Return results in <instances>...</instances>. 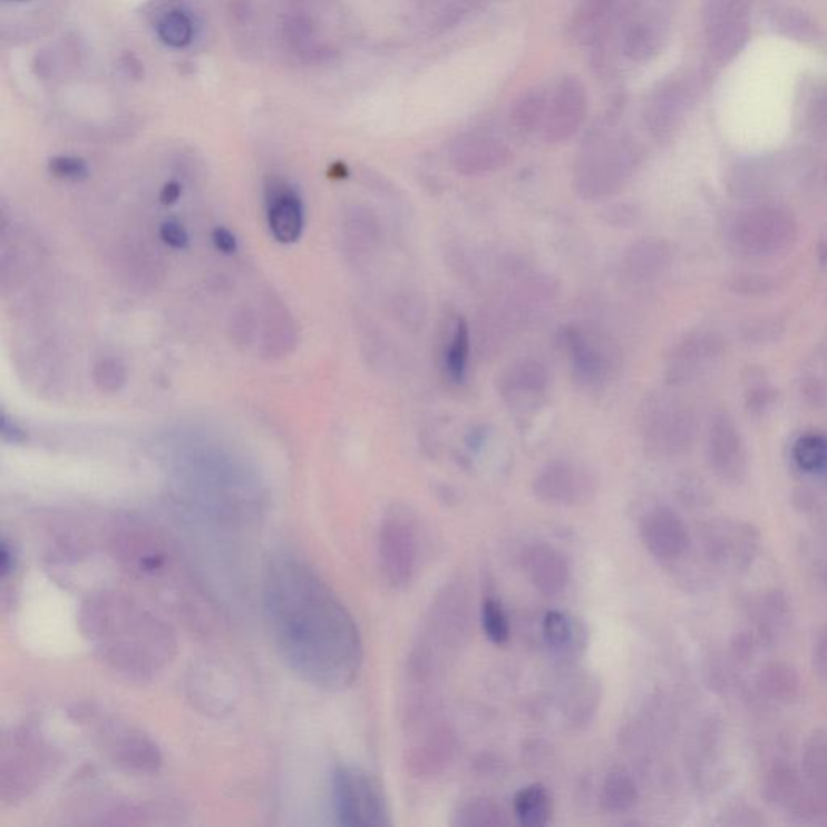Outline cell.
Returning a JSON list of instances; mask_svg holds the SVG:
<instances>
[{"label": "cell", "mask_w": 827, "mask_h": 827, "mask_svg": "<svg viewBox=\"0 0 827 827\" xmlns=\"http://www.w3.org/2000/svg\"><path fill=\"white\" fill-rule=\"evenodd\" d=\"M264 610L276 650L308 684L343 690L358 679L362 640L333 590L301 557H273L264 574Z\"/></svg>", "instance_id": "obj_1"}, {"label": "cell", "mask_w": 827, "mask_h": 827, "mask_svg": "<svg viewBox=\"0 0 827 827\" xmlns=\"http://www.w3.org/2000/svg\"><path fill=\"white\" fill-rule=\"evenodd\" d=\"M78 624L96 656L133 681H149L174 661V631L125 593L89 596L81 605Z\"/></svg>", "instance_id": "obj_2"}, {"label": "cell", "mask_w": 827, "mask_h": 827, "mask_svg": "<svg viewBox=\"0 0 827 827\" xmlns=\"http://www.w3.org/2000/svg\"><path fill=\"white\" fill-rule=\"evenodd\" d=\"M469 635V596L463 585H448L430 607L426 632L412 653L411 671L419 679L430 678L444 663L445 654L463 646Z\"/></svg>", "instance_id": "obj_3"}, {"label": "cell", "mask_w": 827, "mask_h": 827, "mask_svg": "<svg viewBox=\"0 0 827 827\" xmlns=\"http://www.w3.org/2000/svg\"><path fill=\"white\" fill-rule=\"evenodd\" d=\"M639 153L625 136L599 133L590 138L574 171V188L587 201L606 200L627 183Z\"/></svg>", "instance_id": "obj_4"}, {"label": "cell", "mask_w": 827, "mask_h": 827, "mask_svg": "<svg viewBox=\"0 0 827 827\" xmlns=\"http://www.w3.org/2000/svg\"><path fill=\"white\" fill-rule=\"evenodd\" d=\"M797 222L787 208L753 206L737 212L726 226V244L743 259H768L796 244Z\"/></svg>", "instance_id": "obj_5"}, {"label": "cell", "mask_w": 827, "mask_h": 827, "mask_svg": "<svg viewBox=\"0 0 827 827\" xmlns=\"http://www.w3.org/2000/svg\"><path fill=\"white\" fill-rule=\"evenodd\" d=\"M645 448L656 458H675L689 451L697 434L692 409L681 399L658 395L649 399L642 412Z\"/></svg>", "instance_id": "obj_6"}, {"label": "cell", "mask_w": 827, "mask_h": 827, "mask_svg": "<svg viewBox=\"0 0 827 827\" xmlns=\"http://www.w3.org/2000/svg\"><path fill=\"white\" fill-rule=\"evenodd\" d=\"M334 815L341 826H390L379 780L366 769L340 766L333 775Z\"/></svg>", "instance_id": "obj_7"}, {"label": "cell", "mask_w": 827, "mask_h": 827, "mask_svg": "<svg viewBox=\"0 0 827 827\" xmlns=\"http://www.w3.org/2000/svg\"><path fill=\"white\" fill-rule=\"evenodd\" d=\"M379 560L391 587L402 588L412 581L419 561V535L416 520L401 506L388 510L380 524Z\"/></svg>", "instance_id": "obj_8"}, {"label": "cell", "mask_w": 827, "mask_h": 827, "mask_svg": "<svg viewBox=\"0 0 827 827\" xmlns=\"http://www.w3.org/2000/svg\"><path fill=\"white\" fill-rule=\"evenodd\" d=\"M700 541L710 566L743 573L757 560L761 534L746 520L717 519L703 525Z\"/></svg>", "instance_id": "obj_9"}, {"label": "cell", "mask_w": 827, "mask_h": 827, "mask_svg": "<svg viewBox=\"0 0 827 827\" xmlns=\"http://www.w3.org/2000/svg\"><path fill=\"white\" fill-rule=\"evenodd\" d=\"M761 798L772 810L792 816L798 821H819L827 810L813 794L801 771L786 761H776L761 779Z\"/></svg>", "instance_id": "obj_10"}, {"label": "cell", "mask_w": 827, "mask_h": 827, "mask_svg": "<svg viewBox=\"0 0 827 827\" xmlns=\"http://www.w3.org/2000/svg\"><path fill=\"white\" fill-rule=\"evenodd\" d=\"M561 343L570 358L574 379L582 387L599 388L607 382L614 369V348L602 334L585 327H564Z\"/></svg>", "instance_id": "obj_11"}, {"label": "cell", "mask_w": 827, "mask_h": 827, "mask_svg": "<svg viewBox=\"0 0 827 827\" xmlns=\"http://www.w3.org/2000/svg\"><path fill=\"white\" fill-rule=\"evenodd\" d=\"M724 354V344L717 333L695 332L687 334L684 340L675 344L667 359V377L669 385H687L703 379L704 376L717 369Z\"/></svg>", "instance_id": "obj_12"}, {"label": "cell", "mask_w": 827, "mask_h": 827, "mask_svg": "<svg viewBox=\"0 0 827 827\" xmlns=\"http://www.w3.org/2000/svg\"><path fill=\"white\" fill-rule=\"evenodd\" d=\"M97 739L111 761L127 771L154 772L162 763L159 748L128 726L104 718L95 724Z\"/></svg>", "instance_id": "obj_13"}, {"label": "cell", "mask_w": 827, "mask_h": 827, "mask_svg": "<svg viewBox=\"0 0 827 827\" xmlns=\"http://www.w3.org/2000/svg\"><path fill=\"white\" fill-rule=\"evenodd\" d=\"M748 0H707L704 23L708 42L718 59H731L742 49L748 36Z\"/></svg>", "instance_id": "obj_14"}, {"label": "cell", "mask_w": 827, "mask_h": 827, "mask_svg": "<svg viewBox=\"0 0 827 827\" xmlns=\"http://www.w3.org/2000/svg\"><path fill=\"white\" fill-rule=\"evenodd\" d=\"M448 159L459 175L481 176L506 167L510 150L490 133L467 132L456 136L449 144Z\"/></svg>", "instance_id": "obj_15"}, {"label": "cell", "mask_w": 827, "mask_h": 827, "mask_svg": "<svg viewBox=\"0 0 827 827\" xmlns=\"http://www.w3.org/2000/svg\"><path fill=\"white\" fill-rule=\"evenodd\" d=\"M587 115V93L577 78H564L546 104L542 136L546 143H564L581 129Z\"/></svg>", "instance_id": "obj_16"}, {"label": "cell", "mask_w": 827, "mask_h": 827, "mask_svg": "<svg viewBox=\"0 0 827 827\" xmlns=\"http://www.w3.org/2000/svg\"><path fill=\"white\" fill-rule=\"evenodd\" d=\"M708 461L719 480L739 485L747 476V449L739 430L726 414L713 417L708 430Z\"/></svg>", "instance_id": "obj_17"}, {"label": "cell", "mask_w": 827, "mask_h": 827, "mask_svg": "<svg viewBox=\"0 0 827 827\" xmlns=\"http://www.w3.org/2000/svg\"><path fill=\"white\" fill-rule=\"evenodd\" d=\"M690 765L701 789H719L726 782L729 772L721 719L710 717L701 722L690 746Z\"/></svg>", "instance_id": "obj_18"}, {"label": "cell", "mask_w": 827, "mask_h": 827, "mask_svg": "<svg viewBox=\"0 0 827 827\" xmlns=\"http://www.w3.org/2000/svg\"><path fill=\"white\" fill-rule=\"evenodd\" d=\"M643 545L661 563H674L689 553L692 538L682 517L667 506H658L643 516L640 525Z\"/></svg>", "instance_id": "obj_19"}, {"label": "cell", "mask_w": 827, "mask_h": 827, "mask_svg": "<svg viewBox=\"0 0 827 827\" xmlns=\"http://www.w3.org/2000/svg\"><path fill=\"white\" fill-rule=\"evenodd\" d=\"M2 798L17 797L38 782L48 765L45 748L31 736H18L3 748Z\"/></svg>", "instance_id": "obj_20"}, {"label": "cell", "mask_w": 827, "mask_h": 827, "mask_svg": "<svg viewBox=\"0 0 827 827\" xmlns=\"http://www.w3.org/2000/svg\"><path fill=\"white\" fill-rule=\"evenodd\" d=\"M458 739L448 724H434L427 728L406 751V766L414 778L431 779L455 760Z\"/></svg>", "instance_id": "obj_21"}, {"label": "cell", "mask_w": 827, "mask_h": 827, "mask_svg": "<svg viewBox=\"0 0 827 827\" xmlns=\"http://www.w3.org/2000/svg\"><path fill=\"white\" fill-rule=\"evenodd\" d=\"M534 492L542 502L573 506L587 502L593 494V480L574 464L553 461L535 477Z\"/></svg>", "instance_id": "obj_22"}, {"label": "cell", "mask_w": 827, "mask_h": 827, "mask_svg": "<svg viewBox=\"0 0 827 827\" xmlns=\"http://www.w3.org/2000/svg\"><path fill=\"white\" fill-rule=\"evenodd\" d=\"M267 221L273 239L293 244L303 235L304 208L300 196L286 183L272 179L265 188Z\"/></svg>", "instance_id": "obj_23"}, {"label": "cell", "mask_w": 827, "mask_h": 827, "mask_svg": "<svg viewBox=\"0 0 827 827\" xmlns=\"http://www.w3.org/2000/svg\"><path fill=\"white\" fill-rule=\"evenodd\" d=\"M549 379L546 367L535 359H525L509 367L502 380V397L510 408L524 411L535 408L545 397Z\"/></svg>", "instance_id": "obj_24"}, {"label": "cell", "mask_w": 827, "mask_h": 827, "mask_svg": "<svg viewBox=\"0 0 827 827\" xmlns=\"http://www.w3.org/2000/svg\"><path fill=\"white\" fill-rule=\"evenodd\" d=\"M751 620L761 645H778L792 622V610L786 593L772 588L758 596L751 606Z\"/></svg>", "instance_id": "obj_25"}, {"label": "cell", "mask_w": 827, "mask_h": 827, "mask_svg": "<svg viewBox=\"0 0 827 827\" xmlns=\"http://www.w3.org/2000/svg\"><path fill=\"white\" fill-rule=\"evenodd\" d=\"M672 257H674V250L667 240L643 239L625 251L622 271L631 282H649L669 267Z\"/></svg>", "instance_id": "obj_26"}, {"label": "cell", "mask_w": 827, "mask_h": 827, "mask_svg": "<svg viewBox=\"0 0 827 827\" xmlns=\"http://www.w3.org/2000/svg\"><path fill=\"white\" fill-rule=\"evenodd\" d=\"M527 573L532 584L543 595H557L570 582V564L566 557L545 543L528 549Z\"/></svg>", "instance_id": "obj_27"}, {"label": "cell", "mask_w": 827, "mask_h": 827, "mask_svg": "<svg viewBox=\"0 0 827 827\" xmlns=\"http://www.w3.org/2000/svg\"><path fill=\"white\" fill-rule=\"evenodd\" d=\"M755 693L768 707H787L800 695V675L786 661L765 664L755 678Z\"/></svg>", "instance_id": "obj_28"}, {"label": "cell", "mask_w": 827, "mask_h": 827, "mask_svg": "<svg viewBox=\"0 0 827 827\" xmlns=\"http://www.w3.org/2000/svg\"><path fill=\"white\" fill-rule=\"evenodd\" d=\"M470 351H473V330L463 315H456L449 323V332L446 333L444 352H441L445 376L449 382L456 385L466 382Z\"/></svg>", "instance_id": "obj_29"}, {"label": "cell", "mask_w": 827, "mask_h": 827, "mask_svg": "<svg viewBox=\"0 0 827 827\" xmlns=\"http://www.w3.org/2000/svg\"><path fill=\"white\" fill-rule=\"evenodd\" d=\"M801 775L827 810V729H818L805 742Z\"/></svg>", "instance_id": "obj_30"}, {"label": "cell", "mask_w": 827, "mask_h": 827, "mask_svg": "<svg viewBox=\"0 0 827 827\" xmlns=\"http://www.w3.org/2000/svg\"><path fill=\"white\" fill-rule=\"evenodd\" d=\"M546 645L560 654H577L585 649V629L570 614L552 611L543 621Z\"/></svg>", "instance_id": "obj_31"}, {"label": "cell", "mask_w": 827, "mask_h": 827, "mask_svg": "<svg viewBox=\"0 0 827 827\" xmlns=\"http://www.w3.org/2000/svg\"><path fill=\"white\" fill-rule=\"evenodd\" d=\"M640 792L635 779L622 769H613L603 779L600 790V805L606 813L620 815L632 810L639 801Z\"/></svg>", "instance_id": "obj_32"}, {"label": "cell", "mask_w": 827, "mask_h": 827, "mask_svg": "<svg viewBox=\"0 0 827 827\" xmlns=\"http://www.w3.org/2000/svg\"><path fill=\"white\" fill-rule=\"evenodd\" d=\"M514 815L519 825L542 827L552 818V797L542 784L524 787L514 797Z\"/></svg>", "instance_id": "obj_33"}, {"label": "cell", "mask_w": 827, "mask_h": 827, "mask_svg": "<svg viewBox=\"0 0 827 827\" xmlns=\"http://www.w3.org/2000/svg\"><path fill=\"white\" fill-rule=\"evenodd\" d=\"M616 0H582L574 16L573 30L582 41H592L605 30Z\"/></svg>", "instance_id": "obj_34"}, {"label": "cell", "mask_w": 827, "mask_h": 827, "mask_svg": "<svg viewBox=\"0 0 827 827\" xmlns=\"http://www.w3.org/2000/svg\"><path fill=\"white\" fill-rule=\"evenodd\" d=\"M508 823L505 810L488 798L466 801L458 808L453 819V825L459 827H498Z\"/></svg>", "instance_id": "obj_35"}, {"label": "cell", "mask_w": 827, "mask_h": 827, "mask_svg": "<svg viewBox=\"0 0 827 827\" xmlns=\"http://www.w3.org/2000/svg\"><path fill=\"white\" fill-rule=\"evenodd\" d=\"M792 455L801 473L827 476V435H801L794 445Z\"/></svg>", "instance_id": "obj_36"}, {"label": "cell", "mask_w": 827, "mask_h": 827, "mask_svg": "<svg viewBox=\"0 0 827 827\" xmlns=\"http://www.w3.org/2000/svg\"><path fill=\"white\" fill-rule=\"evenodd\" d=\"M546 104H548V100L543 97L542 93H527V95L520 97L514 104L513 110H510V125H513V128L517 133H523V135L542 129L543 120H545Z\"/></svg>", "instance_id": "obj_37"}, {"label": "cell", "mask_w": 827, "mask_h": 827, "mask_svg": "<svg viewBox=\"0 0 827 827\" xmlns=\"http://www.w3.org/2000/svg\"><path fill=\"white\" fill-rule=\"evenodd\" d=\"M348 232H350V239L354 246L362 253H372L382 241V230H380L379 222L366 208H356L354 212H351Z\"/></svg>", "instance_id": "obj_38"}, {"label": "cell", "mask_w": 827, "mask_h": 827, "mask_svg": "<svg viewBox=\"0 0 827 827\" xmlns=\"http://www.w3.org/2000/svg\"><path fill=\"white\" fill-rule=\"evenodd\" d=\"M157 35L168 48L179 49L192 45L194 36L192 17L182 12V10H172L167 16L160 18L159 25H157Z\"/></svg>", "instance_id": "obj_39"}, {"label": "cell", "mask_w": 827, "mask_h": 827, "mask_svg": "<svg viewBox=\"0 0 827 827\" xmlns=\"http://www.w3.org/2000/svg\"><path fill=\"white\" fill-rule=\"evenodd\" d=\"M481 629L495 645H505L509 640L510 629L505 607L494 596H488L481 603Z\"/></svg>", "instance_id": "obj_40"}, {"label": "cell", "mask_w": 827, "mask_h": 827, "mask_svg": "<svg viewBox=\"0 0 827 827\" xmlns=\"http://www.w3.org/2000/svg\"><path fill=\"white\" fill-rule=\"evenodd\" d=\"M600 693L596 685H593L588 679L582 682H575L573 690L567 697L566 713L573 722H587L590 717L595 713L599 704Z\"/></svg>", "instance_id": "obj_41"}, {"label": "cell", "mask_w": 827, "mask_h": 827, "mask_svg": "<svg viewBox=\"0 0 827 827\" xmlns=\"http://www.w3.org/2000/svg\"><path fill=\"white\" fill-rule=\"evenodd\" d=\"M758 646H761V642L753 631L739 632L733 635L731 646H729V660L736 667H747L757 654Z\"/></svg>", "instance_id": "obj_42"}, {"label": "cell", "mask_w": 827, "mask_h": 827, "mask_svg": "<svg viewBox=\"0 0 827 827\" xmlns=\"http://www.w3.org/2000/svg\"><path fill=\"white\" fill-rule=\"evenodd\" d=\"M49 172L65 182H82L88 178L89 168L80 157L57 156L49 160Z\"/></svg>", "instance_id": "obj_43"}, {"label": "cell", "mask_w": 827, "mask_h": 827, "mask_svg": "<svg viewBox=\"0 0 827 827\" xmlns=\"http://www.w3.org/2000/svg\"><path fill=\"white\" fill-rule=\"evenodd\" d=\"M96 383L103 391H118L125 383V370L115 359H106L96 367Z\"/></svg>", "instance_id": "obj_44"}, {"label": "cell", "mask_w": 827, "mask_h": 827, "mask_svg": "<svg viewBox=\"0 0 827 827\" xmlns=\"http://www.w3.org/2000/svg\"><path fill=\"white\" fill-rule=\"evenodd\" d=\"M763 823L760 813L748 805H732L721 815V825L726 826H760Z\"/></svg>", "instance_id": "obj_45"}, {"label": "cell", "mask_w": 827, "mask_h": 827, "mask_svg": "<svg viewBox=\"0 0 827 827\" xmlns=\"http://www.w3.org/2000/svg\"><path fill=\"white\" fill-rule=\"evenodd\" d=\"M160 240L174 250H186L189 243L188 232L182 223L176 221L162 223Z\"/></svg>", "instance_id": "obj_46"}, {"label": "cell", "mask_w": 827, "mask_h": 827, "mask_svg": "<svg viewBox=\"0 0 827 827\" xmlns=\"http://www.w3.org/2000/svg\"><path fill=\"white\" fill-rule=\"evenodd\" d=\"M813 669L816 674L827 682V627L816 639L815 645H813Z\"/></svg>", "instance_id": "obj_47"}, {"label": "cell", "mask_w": 827, "mask_h": 827, "mask_svg": "<svg viewBox=\"0 0 827 827\" xmlns=\"http://www.w3.org/2000/svg\"><path fill=\"white\" fill-rule=\"evenodd\" d=\"M212 243H214L215 250L223 254H235L239 250L235 235L230 230L222 228V226H218L212 233Z\"/></svg>", "instance_id": "obj_48"}, {"label": "cell", "mask_w": 827, "mask_h": 827, "mask_svg": "<svg viewBox=\"0 0 827 827\" xmlns=\"http://www.w3.org/2000/svg\"><path fill=\"white\" fill-rule=\"evenodd\" d=\"M16 567V549H13V546L10 545V543L7 542L6 538H3L2 549H0V573H2L3 581H6V578L9 577L10 574H13Z\"/></svg>", "instance_id": "obj_49"}, {"label": "cell", "mask_w": 827, "mask_h": 827, "mask_svg": "<svg viewBox=\"0 0 827 827\" xmlns=\"http://www.w3.org/2000/svg\"><path fill=\"white\" fill-rule=\"evenodd\" d=\"M2 438L10 444H21L25 440V431L16 422L7 419L6 414L2 417Z\"/></svg>", "instance_id": "obj_50"}, {"label": "cell", "mask_w": 827, "mask_h": 827, "mask_svg": "<svg viewBox=\"0 0 827 827\" xmlns=\"http://www.w3.org/2000/svg\"><path fill=\"white\" fill-rule=\"evenodd\" d=\"M179 196H182V186L176 182L167 183V185L162 188L160 203L164 204V206H172V204H175L176 201L179 200Z\"/></svg>", "instance_id": "obj_51"}, {"label": "cell", "mask_w": 827, "mask_h": 827, "mask_svg": "<svg viewBox=\"0 0 827 827\" xmlns=\"http://www.w3.org/2000/svg\"><path fill=\"white\" fill-rule=\"evenodd\" d=\"M819 262L827 267V228L823 233L821 241L818 246Z\"/></svg>", "instance_id": "obj_52"}, {"label": "cell", "mask_w": 827, "mask_h": 827, "mask_svg": "<svg viewBox=\"0 0 827 827\" xmlns=\"http://www.w3.org/2000/svg\"><path fill=\"white\" fill-rule=\"evenodd\" d=\"M760 395H761V390L758 391L757 395H753V398L761 399ZM763 399H766V393L763 395ZM763 406H765V401H760V408H763Z\"/></svg>", "instance_id": "obj_53"}, {"label": "cell", "mask_w": 827, "mask_h": 827, "mask_svg": "<svg viewBox=\"0 0 827 827\" xmlns=\"http://www.w3.org/2000/svg\"><path fill=\"white\" fill-rule=\"evenodd\" d=\"M16 2H25V0H16Z\"/></svg>", "instance_id": "obj_54"}, {"label": "cell", "mask_w": 827, "mask_h": 827, "mask_svg": "<svg viewBox=\"0 0 827 827\" xmlns=\"http://www.w3.org/2000/svg\"><path fill=\"white\" fill-rule=\"evenodd\" d=\"M825 477H827V476H825Z\"/></svg>", "instance_id": "obj_55"}]
</instances>
